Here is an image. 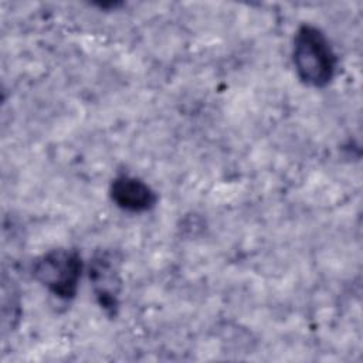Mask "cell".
Masks as SVG:
<instances>
[{"mask_svg":"<svg viewBox=\"0 0 363 363\" xmlns=\"http://www.w3.org/2000/svg\"><path fill=\"white\" fill-rule=\"evenodd\" d=\"M294 67L308 86H326L336 71V55L326 35L315 26L303 24L294 38Z\"/></svg>","mask_w":363,"mask_h":363,"instance_id":"cell-1","label":"cell"},{"mask_svg":"<svg viewBox=\"0 0 363 363\" xmlns=\"http://www.w3.org/2000/svg\"><path fill=\"white\" fill-rule=\"evenodd\" d=\"M82 272V259L75 250L57 248L41 255L33 267L34 278L61 299L75 296Z\"/></svg>","mask_w":363,"mask_h":363,"instance_id":"cell-2","label":"cell"},{"mask_svg":"<svg viewBox=\"0 0 363 363\" xmlns=\"http://www.w3.org/2000/svg\"><path fill=\"white\" fill-rule=\"evenodd\" d=\"M89 279L101 308H104L108 315L115 316L119 306L121 277L112 254L104 251L92 258Z\"/></svg>","mask_w":363,"mask_h":363,"instance_id":"cell-3","label":"cell"},{"mask_svg":"<svg viewBox=\"0 0 363 363\" xmlns=\"http://www.w3.org/2000/svg\"><path fill=\"white\" fill-rule=\"evenodd\" d=\"M111 199L122 210L142 213L156 204V194L143 180L122 174L111 184Z\"/></svg>","mask_w":363,"mask_h":363,"instance_id":"cell-4","label":"cell"}]
</instances>
